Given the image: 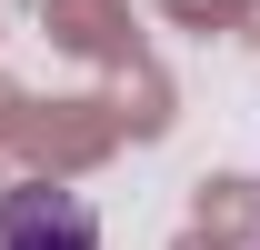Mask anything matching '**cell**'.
Segmentation results:
<instances>
[{
    "instance_id": "obj_1",
    "label": "cell",
    "mask_w": 260,
    "mask_h": 250,
    "mask_svg": "<svg viewBox=\"0 0 260 250\" xmlns=\"http://www.w3.org/2000/svg\"><path fill=\"white\" fill-rule=\"evenodd\" d=\"M0 250H100V210L70 180H10L0 190Z\"/></svg>"
}]
</instances>
